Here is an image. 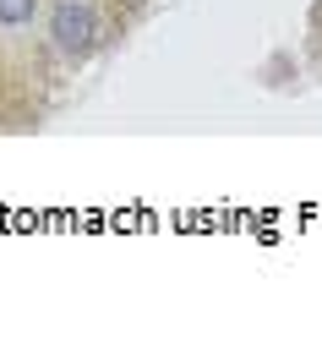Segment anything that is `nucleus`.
<instances>
[{"label": "nucleus", "instance_id": "obj_1", "mask_svg": "<svg viewBox=\"0 0 322 355\" xmlns=\"http://www.w3.org/2000/svg\"><path fill=\"white\" fill-rule=\"evenodd\" d=\"M93 33H98V22H93L88 0H60L55 6V44L66 49V55H88Z\"/></svg>", "mask_w": 322, "mask_h": 355}, {"label": "nucleus", "instance_id": "obj_2", "mask_svg": "<svg viewBox=\"0 0 322 355\" xmlns=\"http://www.w3.org/2000/svg\"><path fill=\"white\" fill-rule=\"evenodd\" d=\"M33 6H39V0H0V28H22V22H33Z\"/></svg>", "mask_w": 322, "mask_h": 355}]
</instances>
